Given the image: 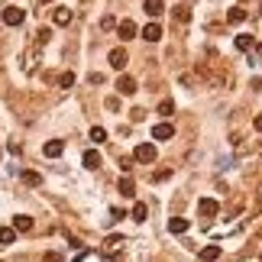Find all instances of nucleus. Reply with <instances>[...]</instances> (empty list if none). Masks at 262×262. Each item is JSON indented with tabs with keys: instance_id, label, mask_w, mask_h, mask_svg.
Returning a JSON list of instances; mask_svg holds the SVG:
<instances>
[{
	"instance_id": "obj_1",
	"label": "nucleus",
	"mask_w": 262,
	"mask_h": 262,
	"mask_svg": "<svg viewBox=\"0 0 262 262\" xmlns=\"http://www.w3.org/2000/svg\"><path fill=\"white\" fill-rule=\"evenodd\" d=\"M133 159H136V162H143V165L155 162V146H152V143H139L136 152H133Z\"/></svg>"
},
{
	"instance_id": "obj_2",
	"label": "nucleus",
	"mask_w": 262,
	"mask_h": 262,
	"mask_svg": "<svg viewBox=\"0 0 262 262\" xmlns=\"http://www.w3.org/2000/svg\"><path fill=\"white\" fill-rule=\"evenodd\" d=\"M26 20V10H20V7H7L3 10V23L7 26H20Z\"/></svg>"
},
{
	"instance_id": "obj_3",
	"label": "nucleus",
	"mask_w": 262,
	"mask_h": 262,
	"mask_svg": "<svg viewBox=\"0 0 262 262\" xmlns=\"http://www.w3.org/2000/svg\"><path fill=\"white\" fill-rule=\"evenodd\" d=\"M198 210H201V217H207V220H210V217L220 210V204H217L214 198H201V201H198Z\"/></svg>"
},
{
	"instance_id": "obj_4",
	"label": "nucleus",
	"mask_w": 262,
	"mask_h": 262,
	"mask_svg": "<svg viewBox=\"0 0 262 262\" xmlns=\"http://www.w3.org/2000/svg\"><path fill=\"white\" fill-rule=\"evenodd\" d=\"M126 62H130V55H126V49H114V52H110V68L123 71V68H126Z\"/></svg>"
},
{
	"instance_id": "obj_5",
	"label": "nucleus",
	"mask_w": 262,
	"mask_h": 262,
	"mask_svg": "<svg viewBox=\"0 0 262 262\" xmlns=\"http://www.w3.org/2000/svg\"><path fill=\"white\" fill-rule=\"evenodd\" d=\"M116 87H120V94H123V97H133V94H136V78L123 75L120 81H116Z\"/></svg>"
},
{
	"instance_id": "obj_6",
	"label": "nucleus",
	"mask_w": 262,
	"mask_h": 262,
	"mask_svg": "<svg viewBox=\"0 0 262 262\" xmlns=\"http://www.w3.org/2000/svg\"><path fill=\"white\" fill-rule=\"evenodd\" d=\"M116 36H120V39H136V23H133V20H120Z\"/></svg>"
},
{
	"instance_id": "obj_7",
	"label": "nucleus",
	"mask_w": 262,
	"mask_h": 262,
	"mask_svg": "<svg viewBox=\"0 0 262 262\" xmlns=\"http://www.w3.org/2000/svg\"><path fill=\"white\" fill-rule=\"evenodd\" d=\"M175 136V126L172 123H155L152 126V139H172Z\"/></svg>"
},
{
	"instance_id": "obj_8",
	"label": "nucleus",
	"mask_w": 262,
	"mask_h": 262,
	"mask_svg": "<svg viewBox=\"0 0 262 262\" xmlns=\"http://www.w3.org/2000/svg\"><path fill=\"white\" fill-rule=\"evenodd\" d=\"M42 152H46L49 159H55V155H62V152H65V143H62V139H49L46 146H42Z\"/></svg>"
},
{
	"instance_id": "obj_9",
	"label": "nucleus",
	"mask_w": 262,
	"mask_h": 262,
	"mask_svg": "<svg viewBox=\"0 0 262 262\" xmlns=\"http://www.w3.org/2000/svg\"><path fill=\"white\" fill-rule=\"evenodd\" d=\"M52 20H55V26H68V23H71V10H68V7H55Z\"/></svg>"
},
{
	"instance_id": "obj_10",
	"label": "nucleus",
	"mask_w": 262,
	"mask_h": 262,
	"mask_svg": "<svg viewBox=\"0 0 262 262\" xmlns=\"http://www.w3.org/2000/svg\"><path fill=\"white\" fill-rule=\"evenodd\" d=\"M13 230H16V233H29V230H32V217H26V214L13 217Z\"/></svg>"
},
{
	"instance_id": "obj_11",
	"label": "nucleus",
	"mask_w": 262,
	"mask_h": 262,
	"mask_svg": "<svg viewBox=\"0 0 262 262\" xmlns=\"http://www.w3.org/2000/svg\"><path fill=\"white\" fill-rule=\"evenodd\" d=\"M217 256H220V246L214 243V246H204V249H201V253H198V259H201V262H214Z\"/></svg>"
},
{
	"instance_id": "obj_12",
	"label": "nucleus",
	"mask_w": 262,
	"mask_h": 262,
	"mask_svg": "<svg viewBox=\"0 0 262 262\" xmlns=\"http://www.w3.org/2000/svg\"><path fill=\"white\" fill-rule=\"evenodd\" d=\"M143 36H146V42H159V39H162V26L149 23L146 29H143Z\"/></svg>"
},
{
	"instance_id": "obj_13",
	"label": "nucleus",
	"mask_w": 262,
	"mask_h": 262,
	"mask_svg": "<svg viewBox=\"0 0 262 262\" xmlns=\"http://www.w3.org/2000/svg\"><path fill=\"white\" fill-rule=\"evenodd\" d=\"M188 227H191V224H188L185 217H172V220H169V230L172 233H188Z\"/></svg>"
},
{
	"instance_id": "obj_14",
	"label": "nucleus",
	"mask_w": 262,
	"mask_h": 262,
	"mask_svg": "<svg viewBox=\"0 0 262 262\" xmlns=\"http://www.w3.org/2000/svg\"><path fill=\"white\" fill-rule=\"evenodd\" d=\"M120 194H123V198H133V194H136V185H133V178H130V175L120 178Z\"/></svg>"
},
{
	"instance_id": "obj_15",
	"label": "nucleus",
	"mask_w": 262,
	"mask_h": 262,
	"mask_svg": "<svg viewBox=\"0 0 262 262\" xmlns=\"http://www.w3.org/2000/svg\"><path fill=\"white\" fill-rule=\"evenodd\" d=\"M227 20H230L233 26H239V23H246V10H243V7H233L230 13H227Z\"/></svg>"
},
{
	"instance_id": "obj_16",
	"label": "nucleus",
	"mask_w": 262,
	"mask_h": 262,
	"mask_svg": "<svg viewBox=\"0 0 262 262\" xmlns=\"http://www.w3.org/2000/svg\"><path fill=\"white\" fill-rule=\"evenodd\" d=\"M85 169H100V155L97 152H94V149H87V152H85Z\"/></svg>"
},
{
	"instance_id": "obj_17",
	"label": "nucleus",
	"mask_w": 262,
	"mask_h": 262,
	"mask_svg": "<svg viewBox=\"0 0 262 262\" xmlns=\"http://www.w3.org/2000/svg\"><path fill=\"white\" fill-rule=\"evenodd\" d=\"M143 10H146L149 16H159L165 10V3H162V0H146V7H143Z\"/></svg>"
},
{
	"instance_id": "obj_18",
	"label": "nucleus",
	"mask_w": 262,
	"mask_h": 262,
	"mask_svg": "<svg viewBox=\"0 0 262 262\" xmlns=\"http://www.w3.org/2000/svg\"><path fill=\"white\" fill-rule=\"evenodd\" d=\"M146 217H149V207L143 201H136V204H133V220H146Z\"/></svg>"
},
{
	"instance_id": "obj_19",
	"label": "nucleus",
	"mask_w": 262,
	"mask_h": 262,
	"mask_svg": "<svg viewBox=\"0 0 262 262\" xmlns=\"http://www.w3.org/2000/svg\"><path fill=\"white\" fill-rule=\"evenodd\" d=\"M13 239H16V230H13V227H0V243H3V246H10Z\"/></svg>"
},
{
	"instance_id": "obj_20",
	"label": "nucleus",
	"mask_w": 262,
	"mask_h": 262,
	"mask_svg": "<svg viewBox=\"0 0 262 262\" xmlns=\"http://www.w3.org/2000/svg\"><path fill=\"white\" fill-rule=\"evenodd\" d=\"M91 139H94V146L107 143V130H104V126H91Z\"/></svg>"
},
{
	"instance_id": "obj_21",
	"label": "nucleus",
	"mask_w": 262,
	"mask_h": 262,
	"mask_svg": "<svg viewBox=\"0 0 262 262\" xmlns=\"http://www.w3.org/2000/svg\"><path fill=\"white\" fill-rule=\"evenodd\" d=\"M23 181L29 188H36V185H42V175H39V172H23Z\"/></svg>"
},
{
	"instance_id": "obj_22",
	"label": "nucleus",
	"mask_w": 262,
	"mask_h": 262,
	"mask_svg": "<svg viewBox=\"0 0 262 262\" xmlns=\"http://www.w3.org/2000/svg\"><path fill=\"white\" fill-rule=\"evenodd\" d=\"M256 42H253V36H236V49L239 52H246V49H253Z\"/></svg>"
},
{
	"instance_id": "obj_23",
	"label": "nucleus",
	"mask_w": 262,
	"mask_h": 262,
	"mask_svg": "<svg viewBox=\"0 0 262 262\" xmlns=\"http://www.w3.org/2000/svg\"><path fill=\"white\" fill-rule=\"evenodd\" d=\"M175 20H178V23H188V20H191V10H188V7H175Z\"/></svg>"
},
{
	"instance_id": "obj_24",
	"label": "nucleus",
	"mask_w": 262,
	"mask_h": 262,
	"mask_svg": "<svg viewBox=\"0 0 262 262\" xmlns=\"http://www.w3.org/2000/svg\"><path fill=\"white\" fill-rule=\"evenodd\" d=\"M58 85H62V87H71V85H75V75H71V71H65V75L58 78Z\"/></svg>"
},
{
	"instance_id": "obj_25",
	"label": "nucleus",
	"mask_w": 262,
	"mask_h": 262,
	"mask_svg": "<svg viewBox=\"0 0 262 262\" xmlns=\"http://www.w3.org/2000/svg\"><path fill=\"white\" fill-rule=\"evenodd\" d=\"M172 110H175V107H172V100H162V104H159V114H162V116H172Z\"/></svg>"
},
{
	"instance_id": "obj_26",
	"label": "nucleus",
	"mask_w": 262,
	"mask_h": 262,
	"mask_svg": "<svg viewBox=\"0 0 262 262\" xmlns=\"http://www.w3.org/2000/svg\"><path fill=\"white\" fill-rule=\"evenodd\" d=\"M120 243H123V239H120V236H110V239H107V249H116V246H120Z\"/></svg>"
},
{
	"instance_id": "obj_27",
	"label": "nucleus",
	"mask_w": 262,
	"mask_h": 262,
	"mask_svg": "<svg viewBox=\"0 0 262 262\" xmlns=\"http://www.w3.org/2000/svg\"><path fill=\"white\" fill-rule=\"evenodd\" d=\"M42 262H58V256H55V253H46V259H42Z\"/></svg>"
},
{
	"instance_id": "obj_28",
	"label": "nucleus",
	"mask_w": 262,
	"mask_h": 262,
	"mask_svg": "<svg viewBox=\"0 0 262 262\" xmlns=\"http://www.w3.org/2000/svg\"><path fill=\"white\" fill-rule=\"evenodd\" d=\"M253 123H256V130H262V114H259V116H256Z\"/></svg>"
}]
</instances>
